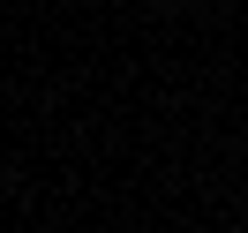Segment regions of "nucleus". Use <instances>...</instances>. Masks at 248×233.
I'll use <instances>...</instances> for the list:
<instances>
[]
</instances>
